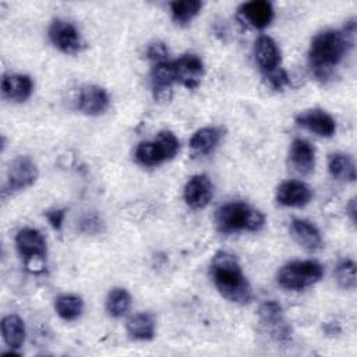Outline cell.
Instances as JSON below:
<instances>
[{
	"instance_id": "7402d4cb",
	"label": "cell",
	"mask_w": 357,
	"mask_h": 357,
	"mask_svg": "<svg viewBox=\"0 0 357 357\" xmlns=\"http://www.w3.org/2000/svg\"><path fill=\"white\" fill-rule=\"evenodd\" d=\"M1 333L6 344L11 349H20L25 342V325L18 315H7L1 319Z\"/></svg>"
},
{
	"instance_id": "83f0119b",
	"label": "cell",
	"mask_w": 357,
	"mask_h": 357,
	"mask_svg": "<svg viewBox=\"0 0 357 357\" xmlns=\"http://www.w3.org/2000/svg\"><path fill=\"white\" fill-rule=\"evenodd\" d=\"M335 279L342 289H354L356 287V264L351 259H344L337 264L335 268Z\"/></svg>"
},
{
	"instance_id": "4316f807",
	"label": "cell",
	"mask_w": 357,
	"mask_h": 357,
	"mask_svg": "<svg viewBox=\"0 0 357 357\" xmlns=\"http://www.w3.org/2000/svg\"><path fill=\"white\" fill-rule=\"evenodd\" d=\"M202 8V3L198 0H185V1H173L170 3L172 17L177 24L190 22Z\"/></svg>"
},
{
	"instance_id": "ac0fdd59",
	"label": "cell",
	"mask_w": 357,
	"mask_h": 357,
	"mask_svg": "<svg viewBox=\"0 0 357 357\" xmlns=\"http://www.w3.org/2000/svg\"><path fill=\"white\" fill-rule=\"evenodd\" d=\"M33 91V82L25 74H7L1 79L3 96L13 102L26 100Z\"/></svg>"
},
{
	"instance_id": "9a60e30c",
	"label": "cell",
	"mask_w": 357,
	"mask_h": 357,
	"mask_svg": "<svg viewBox=\"0 0 357 357\" xmlns=\"http://www.w3.org/2000/svg\"><path fill=\"white\" fill-rule=\"evenodd\" d=\"M312 198L311 188L297 180L283 181L276 190V201L283 206L301 208Z\"/></svg>"
},
{
	"instance_id": "603a6c76",
	"label": "cell",
	"mask_w": 357,
	"mask_h": 357,
	"mask_svg": "<svg viewBox=\"0 0 357 357\" xmlns=\"http://www.w3.org/2000/svg\"><path fill=\"white\" fill-rule=\"evenodd\" d=\"M222 138V130L218 127H204L194 132L190 139V146L199 155H206L215 149Z\"/></svg>"
},
{
	"instance_id": "9c48e42d",
	"label": "cell",
	"mask_w": 357,
	"mask_h": 357,
	"mask_svg": "<svg viewBox=\"0 0 357 357\" xmlns=\"http://www.w3.org/2000/svg\"><path fill=\"white\" fill-rule=\"evenodd\" d=\"M173 66L176 73V82H180L188 89L197 88L205 74L204 63L197 54H183L173 60Z\"/></svg>"
},
{
	"instance_id": "8992f818",
	"label": "cell",
	"mask_w": 357,
	"mask_h": 357,
	"mask_svg": "<svg viewBox=\"0 0 357 357\" xmlns=\"http://www.w3.org/2000/svg\"><path fill=\"white\" fill-rule=\"evenodd\" d=\"M324 268L315 261H293L283 265L278 275V283L287 290H303L319 282Z\"/></svg>"
},
{
	"instance_id": "484cf974",
	"label": "cell",
	"mask_w": 357,
	"mask_h": 357,
	"mask_svg": "<svg viewBox=\"0 0 357 357\" xmlns=\"http://www.w3.org/2000/svg\"><path fill=\"white\" fill-rule=\"evenodd\" d=\"M131 307V294L123 287L110 290L106 298V310L113 318L124 317Z\"/></svg>"
},
{
	"instance_id": "e0dca14e",
	"label": "cell",
	"mask_w": 357,
	"mask_h": 357,
	"mask_svg": "<svg viewBox=\"0 0 357 357\" xmlns=\"http://www.w3.org/2000/svg\"><path fill=\"white\" fill-rule=\"evenodd\" d=\"M290 234L294 238V241L307 251H318L322 248V236L319 230L308 220H291Z\"/></svg>"
},
{
	"instance_id": "7c38bea8",
	"label": "cell",
	"mask_w": 357,
	"mask_h": 357,
	"mask_svg": "<svg viewBox=\"0 0 357 357\" xmlns=\"http://www.w3.org/2000/svg\"><path fill=\"white\" fill-rule=\"evenodd\" d=\"M110 105V98L99 85H86L82 86L78 99H77V107L79 112L88 116H99L107 110Z\"/></svg>"
},
{
	"instance_id": "ffe728a7",
	"label": "cell",
	"mask_w": 357,
	"mask_h": 357,
	"mask_svg": "<svg viewBox=\"0 0 357 357\" xmlns=\"http://www.w3.org/2000/svg\"><path fill=\"white\" fill-rule=\"evenodd\" d=\"M290 162L298 173H311L315 166V148L305 139H294L290 146Z\"/></svg>"
},
{
	"instance_id": "7a4b0ae2",
	"label": "cell",
	"mask_w": 357,
	"mask_h": 357,
	"mask_svg": "<svg viewBox=\"0 0 357 357\" xmlns=\"http://www.w3.org/2000/svg\"><path fill=\"white\" fill-rule=\"evenodd\" d=\"M211 276L219 293L229 301L237 304L251 301V284L233 254L227 251L216 252L211 262Z\"/></svg>"
},
{
	"instance_id": "277c9868",
	"label": "cell",
	"mask_w": 357,
	"mask_h": 357,
	"mask_svg": "<svg viewBox=\"0 0 357 357\" xmlns=\"http://www.w3.org/2000/svg\"><path fill=\"white\" fill-rule=\"evenodd\" d=\"M254 54L259 70L273 89L279 91L289 84V75L280 68V50L271 36L262 35L255 40Z\"/></svg>"
},
{
	"instance_id": "d6986e66",
	"label": "cell",
	"mask_w": 357,
	"mask_h": 357,
	"mask_svg": "<svg viewBox=\"0 0 357 357\" xmlns=\"http://www.w3.org/2000/svg\"><path fill=\"white\" fill-rule=\"evenodd\" d=\"M240 14L254 28L264 29L273 20V7L266 0H252L240 7Z\"/></svg>"
},
{
	"instance_id": "4dcf8cb0",
	"label": "cell",
	"mask_w": 357,
	"mask_h": 357,
	"mask_svg": "<svg viewBox=\"0 0 357 357\" xmlns=\"http://www.w3.org/2000/svg\"><path fill=\"white\" fill-rule=\"evenodd\" d=\"M347 211H349V215H350L351 220L356 222V202H354V199L350 201V204H349V206H347Z\"/></svg>"
},
{
	"instance_id": "4fadbf2b",
	"label": "cell",
	"mask_w": 357,
	"mask_h": 357,
	"mask_svg": "<svg viewBox=\"0 0 357 357\" xmlns=\"http://www.w3.org/2000/svg\"><path fill=\"white\" fill-rule=\"evenodd\" d=\"M296 123L321 137H332L336 131V123L332 116L321 109H308L298 113Z\"/></svg>"
},
{
	"instance_id": "ba28073f",
	"label": "cell",
	"mask_w": 357,
	"mask_h": 357,
	"mask_svg": "<svg viewBox=\"0 0 357 357\" xmlns=\"http://www.w3.org/2000/svg\"><path fill=\"white\" fill-rule=\"evenodd\" d=\"M49 39L59 50L67 54L78 53L84 45L78 29L64 20H54L50 24Z\"/></svg>"
},
{
	"instance_id": "5bb4252c",
	"label": "cell",
	"mask_w": 357,
	"mask_h": 357,
	"mask_svg": "<svg viewBox=\"0 0 357 357\" xmlns=\"http://www.w3.org/2000/svg\"><path fill=\"white\" fill-rule=\"evenodd\" d=\"M212 198V184L208 176L195 174L184 187V201L192 209L205 208Z\"/></svg>"
},
{
	"instance_id": "5b68a950",
	"label": "cell",
	"mask_w": 357,
	"mask_h": 357,
	"mask_svg": "<svg viewBox=\"0 0 357 357\" xmlns=\"http://www.w3.org/2000/svg\"><path fill=\"white\" fill-rule=\"evenodd\" d=\"M180 149V141L172 131H160L155 139L141 142L135 149V159L142 166H158L173 159Z\"/></svg>"
},
{
	"instance_id": "44dd1931",
	"label": "cell",
	"mask_w": 357,
	"mask_h": 357,
	"mask_svg": "<svg viewBox=\"0 0 357 357\" xmlns=\"http://www.w3.org/2000/svg\"><path fill=\"white\" fill-rule=\"evenodd\" d=\"M127 333L135 340H151L155 336V319L146 312H139L128 318Z\"/></svg>"
},
{
	"instance_id": "6da1fadb",
	"label": "cell",
	"mask_w": 357,
	"mask_h": 357,
	"mask_svg": "<svg viewBox=\"0 0 357 357\" xmlns=\"http://www.w3.org/2000/svg\"><path fill=\"white\" fill-rule=\"evenodd\" d=\"M354 20L349 21L344 31H325L318 33L310 46L308 60L314 75L318 79L331 77L333 68L343 60L353 46Z\"/></svg>"
},
{
	"instance_id": "52a82bcc",
	"label": "cell",
	"mask_w": 357,
	"mask_h": 357,
	"mask_svg": "<svg viewBox=\"0 0 357 357\" xmlns=\"http://www.w3.org/2000/svg\"><path fill=\"white\" fill-rule=\"evenodd\" d=\"M38 178V167L29 156H17L7 170L3 195L21 191L32 185Z\"/></svg>"
},
{
	"instance_id": "f1b7e54d",
	"label": "cell",
	"mask_w": 357,
	"mask_h": 357,
	"mask_svg": "<svg viewBox=\"0 0 357 357\" xmlns=\"http://www.w3.org/2000/svg\"><path fill=\"white\" fill-rule=\"evenodd\" d=\"M167 54H169V52H167L165 43H162V42H153V43H151L149 47H148V50H146L148 59L152 60L155 64L167 60Z\"/></svg>"
},
{
	"instance_id": "3957f363",
	"label": "cell",
	"mask_w": 357,
	"mask_h": 357,
	"mask_svg": "<svg viewBox=\"0 0 357 357\" xmlns=\"http://www.w3.org/2000/svg\"><path fill=\"white\" fill-rule=\"evenodd\" d=\"M215 223L222 233L258 231L265 226V216L261 211L245 202H229L216 209Z\"/></svg>"
},
{
	"instance_id": "f546056e",
	"label": "cell",
	"mask_w": 357,
	"mask_h": 357,
	"mask_svg": "<svg viewBox=\"0 0 357 357\" xmlns=\"http://www.w3.org/2000/svg\"><path fill=\"white\" fill-rule=\"evenodd\" d=\"M64 216H66V209H53L46 212V219L50 223V226L56 230H60L64 222Z\"/></svg>"
},
{
	"instance_id": "cb8c5ba5",
	"label": "cell",
	"mask_w": 357,
	"mask_h": 357,
	"mask_svg": "<svg viewBox=\"0 0 357 357\" xmlns=\"http://www.w3.org/2000/svg\"><path fill=\"white\" fill-rule=\"evenodd\" d=\"M328 170L332 177L344 181L356 180V165L346 153H332L328 160Z\"/></svg>"
},
{
	"instance_id": "d4e9b609",
	"label": "cell",
	"mask_w": 357,
	"mask_h": 357,
	"mask_svg": "<svg viewBox=\"0 0 357 357\" xmlns=\"http://www.w3.org/2000/svg\"><path fill=\"white\" fill-rule=\"evenodd\" d=\"M54 310L64 321L77 319L84 311V301L75 294H61L54 300Z\"/></svg>"
},
{
	"instance_id": "8fae6325",
	"label": "cell",
	"mask_w": 357,
	"mask_h": 357,
	"mask_svg": "<svg viewBox=\"0 0 357 357\" xmlns=\"http://www.w3.org/2000/svg\"><path fill=\"white\" fill-rule=\"evenodd\" d=\"M15 245L26 264L32 259L43 261L46 257V241L36 229H21L15 236Z\"/></svg>"
},
{
	"instance_id": "30bf717a",
	"label": "cell",
	"mask_w": 357,
	"mask_h": 357,
	"mask_svg": "<svg viewBox=\"0 0 357 357\" xmlns=\"http://www.w3.org/2000/svg\"><path fill=\"white\" fill-rule=\"evenodd\" d=\"M151 82L153 98L158 102H169L173 95V84L176 82L173 61L165 60L153 64L151 71Z\"/></svg>"
},
{
	"instance_id": "2e32d148",
	"label": "cell",
	"mask_w": 357,
	"mask_h": 357,
	"mask_svg": "<svg viewBox=\"0 0 357 357\" xmlns=\"http://www.w3.org/2000/svg\"><path fill=\"white\" fill-rule=\"evenodd\" d=\"M258 314H259L261 322L271 331L272 336H275L278 340L289 339L290 328L286 325L282 307L276 301L271 300L264 303L259 307Z\"/></svg>"
}]
</instances>
